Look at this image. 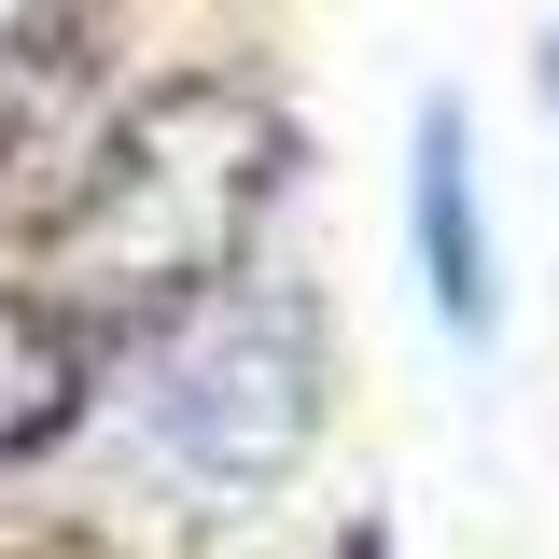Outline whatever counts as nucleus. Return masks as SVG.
Instances as JSON below:
<instances>
[{"label": "nucleus", "instance_id": "obj_1", "mask_svg": "<svg viewBox=\"0 0 559 559\" xmlns=\"http://www.w3.org/2000/svg\"><path fill=\"white\" fill-rule=\"evenodd\" d=\"M154 433L197 476H266L308 433V336L294 322H210L168 378H154Z\"/></svg>", "mask_w": 559, "mask_h": 559}, {"label": "nucleus", "instance_id": "obj_2", "mask_svg": "<svg viewBox=\"0 0 559 559\" xmlns=\"http://www.w3.org/2000/svg\"><path fill=\"white\" fill-rule=\"evenodd\" d=\"M406 210H419V280H433V322L448 336H489V224H476V182H462V127L448 112H419V182H406Z\"/></svg>", "mask_w": 559, "mask_h": 559}, {"label": "nucleus", "instance_id": "obj_3", "mask_svg": "<svg viewBox=\"0 0 559 559\" xmlns=\"http://www.w3.org/2000/svg\"><path fill=\"white\" fill-rule=\"evenodd\" d=\"M546 98H559V43H546Z\"/></svg>", "mask_w": 559, "mask_h": 559}]
</instances>
